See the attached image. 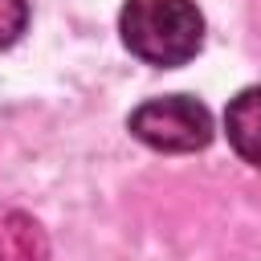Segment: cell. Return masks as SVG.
Wrapping results in <instances>:
<instances>
[{"mask_svg":"<svg viewBox=\"0 0 261 261\" xmlns=\"http://www.w3.org/2000/svg\"><path fill=\"white\" fill-rule=\"evenodd\" d=\"M130 135L139 143H147L151 151L188 155V151H204L212 143V114L204 102H196L188 94L151 98L130 110Z\"/></svg>","mask_w":261,"mask_h":261,"instance_id":"obj_2","label":"cell"},{"mask_svg":"<svg viewBox=\"0 0 261 261\" xmlns=\"http://www.w3.org/2000/svg\"><path fill=\"white\" fill-rule=\"evenodd\" d=\"M0 261H49L45 228L20 208H0Z\"/></svg>","mask_w":261,"mask_h":261,"instance_id":"obj_4","label":"cell"},{"mask_svg":"<svg viewBox=\"0 0 261 261\" xmlns=\"http://www.w3.org/2000/svg\"><path fill=\"white\" fill-rule=\"evenodd\" d=\"M29 29V4L24 0H0V49L16 45Z\"/></svg>","mask_w":261,"mask_h":261,"instance_id":"obj_5","label":"cell"},{"mask_svg":"<svg viewBox=\"0 0 261 261\" xmlns=\"http://www.w3.org/2000/svg\"><path fill=\"white\" fill-rule=\"evenodd\" d=\"M122 45L159 69L192 61L204 45V16L192 0H126L118 16Z\"/></svg>","mask_w":261,"mask_h":261,"instance_id":"obj_1","label":"cell"},{"mask_svg":"<svg viewBox=\"0 0 261 261\" xmlns=\"http://www.w3.org/2000/svg\"><path fill=\"white\" fill-rule=\"evenodd\" d=\"M224 130H228L232 151H237L245 163L261 167V86H249V90H241V94L228 102V110H224Z\"/></svg>","mask_w":261,"mask_h":261,"instance_id":"obj_3","label":"cell"}]
</instances>
